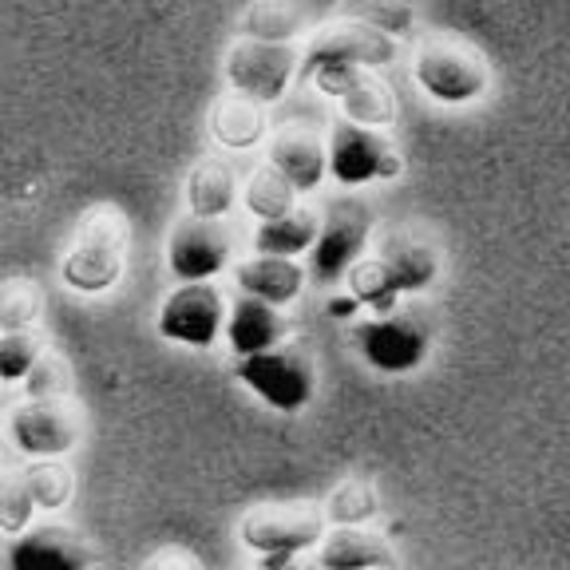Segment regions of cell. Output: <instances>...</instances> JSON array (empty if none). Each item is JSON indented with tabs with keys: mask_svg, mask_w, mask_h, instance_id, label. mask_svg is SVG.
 Here are the masks:
<instances>
[{
	"mask_svg": "<svg viewBox=\"0 0 570 570\" xmlns=\"http://www.w3.org/2000/svg\"><path fill=\"white\" fill-rule=\"evenodd\" d=\"M305 282H309V266L297 258H269V254H254V258L234 266V285L242 294L262 297L269 305H289L302 297Z\"/></svg>",
	"mask_w": 570,
	"mask_h": 570,
	"instance_id": "obj_16",
	"label": "cell"
},
{
	"mask_svg": "<svg viewBox=\"0 0 570 570\" xmlns=\"http://www.w3.org/2000/svg\"><path fill=\"white\" fill-rule=\"evenodd\" d=\"M305 28V12L297 0H254L242 17V36L269 40V45H294Z\"/></svg>",
	"mask_w": 570,
	"mask_h": 570,
	"instance_id": "obj_23",
	"label": "cell"
},
{
	"mask_svg": "<svg viewBox=\"0 0 570 570\" xmlns=\"http://www.w3.org/2000/svg\"><path fill=\"white\" fill-rule=\"evenodd\" d=\"M381 266L389 274V282L396 285V294H424L428 285L436 282L440 258L436 249L428 246L424 238H412V234H392L381 246Z\"/></svg>",
	"mask_w": 570,
	"mask_h": 570,
	"instance_id": "obj_18",
	"label": "cell"
},
{
	"mask_svg": "<svg viewBox=\"0 0 570 570\" xmlns=\"http://www.w3.org/2000/svg\"><path fill=\"white\" fill-rule=\"evenodd\" d=\"M365 309L361 305V297L348 289V294H337V297H330V317H337V321H348V317H356V313Z\"/></svg>",
	"mask_w": 570,
	"mask_h": 570,
	"instance_id": "obj_33",
	"label": "cell"
},
{
	"mask_svg": "<svg viewBox=\"0 0 570 570\" xmlns=\"http://www.w3.org/2000/svg\"><path fill=\"white\" fill-rule=\"evenodd\" d=\"M376 508H381L376 491L361 480H348L330 495V503H325V519H330L333 527H361L365 519L376 515Z\"/></svg>",
	"mask_w": 570,
	"mask_h": 570,
	"instance_id": "obj_27",
	"label": "cell"
},
{
	"mask_svg": "<svg viewBox=\"0 0 570 570\" xmlns=\"http://www.w3.org/2000/svg\"><path fill=\"white\" fill-rule=\"evenodd\" d=\"M341 17L365 20V24L381 28V32L401 40V36L416 24V4H412V0H345V4H341Z\"/></svg>",
	"mask_w": 570,
	"mask_h": 570,
	"instance_id": "obj_25",
	"label": "cell"
},
{
	"mask_svg": "<svg viewBox=\"0 0 570 570\" xmlns=\"http://www.w3.org/2000/svg\"><path fill=\"white\" fill-rule=\"evenodd\" d=\"M330 175L341 187H365V183H392L404 175L401 147L384 135V127H365L341 119L330 131Z\"/></svg>",
	"mask_w": 570,
	"mask_h": 570,
	"instance_id": "obj_7",
	"label": "cell"
},
{
	"mask_svg": "<svg viewBox=\"0 0 570 570\" xmlns=\"http://www.w3.org/2000/svg\"><path fill=\"white\" fill-rule=\"evenodd\" d=\"M40 356L45 353L32 333H0V384H24Z\"/></svg>",
	"mask_w": 570,
	"mask_h": 570,
	"instance_id": "obj_30",
	"label": "cell"
},
{
	"mask_svg": "<svg viewBox=\"0 0 570 570\" xmlns=\"http://www.w3.org/2000/svg\"><path fill=\"white\" fill-rule=\"evenodd\" d=\"M4 567L9 570H91L96 567V551L80 531L71 527H28V531L12 534L9 551H4Z\"/></svg>",
	"mask_w": 570,
	"mask_h": 570,
	"instance_id": "obj_13",
	"label": "cell"
},
{
	"mask_svg": "<svg viewBox=\"0 0 570 570\" xmlns=\"http://www.w3.org/2000/svg\"><path fill=\"white\" fill-rule=\"evenodd\" d=\"M325 96H333L345 119L365 127H392L396 119V96L381 80V68H330L313 76Z\"/></svg>",
	"mask_w": 570,
	"mask_h": 570,
	"instance_id": "obj_12",
	"label": "cell"
},
{
	"mask_svg": "<svg viewBox=\"0 0 570 570\" xmlns=\"http://www.w3.org/2000/svg\"><path fill=\"white\" fill-rule=\"evenodd\" d=\"M28 488H32V499H36V511H56L63 508L76 491V480L63 463H52V460H36L28 468Z\"/></svg>",
	"mask_w": 570,
	"mask_h": 570,
	"instance_id": "obj_28",
	"label": "cell"
},
{
	"mask_svg": "<svg viewBox=\"0 0 570 570\" xmlns=\"http://www.w3.org/2000/svg\"><path fill=\"white\" fill-rule=\"evenodd\" d=\"M230 238L214 218L187 214L167 238V266L178 282H214L230 266Z\"/></svg>",
	"mask_w": 570,
	"mask_h": 570,
	"instance_id": "obj_11",
	"label": "cell"
},
{
	"mask_svg": "<svg viewBox=\"0 0 570 570\" xmlns=\"http://www.w3.org/2000/svg\"><path fill=\"white\" fill-rule=\"evenodd\" d=\"M238 203V178L223 159H203L187 175V214L195 218H226Z\"/></svg>",
	"mask_w": 570,
	"mask_h": 570,
	"instance_id": "obj_21",
	"label": "cell"
},
{
	"mask_svg": "<svg viewBox=\"0 0 570 570\" xmlns=\"http://www.w3.org/2000/svg\"><path fill=\"white\" fill-rule=\"evenodd\" d=\"M317 562L333 570H392V547L384 534L365 527H337L317 547Z\"/></svg>",
	"mask_w": 570,
	"mask_h": 570,
	"instance_id": "obj_19",
	"label": "cell"
},
{
	"mask_svg": "<svg viewBox=\"0 0 570 570\" xmlns=\"http://www.w3.org/2000/svg\"><path fill=\"white\" fill-rule=\"evenodd\" d=\"M147 570H203L190 554H178V551H167L159 554V559H151V567Z\"/></svg>",
	"mask_w": 570,
	"mask_h": 570,
	"instance_id": "obj_34",
	"label": "cell"
},
{
	"mask_svg": "<svg viewBox=\"0 0 570 570\" xmlns=\"http://www.w3.org/2000/svg\"><path fill=\"white\" fill-rule=\"evenodd\" d=\"M258 570H262V567H258Z\"/></svg>",
	"mask_w": 570,
	"mask_h": 570,
	"instance_id": "obj_36",
	"label": "cell"
},
{
	"mask_svg": "<svg viewBox=\"0 0 570 570\" xmlns=\"http://www.w3.org/2000/svg\"><path fill=\"white\" fill-rule=\"evenodd\" d=\"M297 195H302V190H297L289 178L277 175L274 167H262V170H254V178H249L246 190H242V203H246V210L254 214L258 223H266V218H282V214L294 210Z\"/></svg>",
	"mask_w": 570,
	"mask_h": 570,
	"instance_id": "obj_24",
	"label": "cell"
},
{
	"mask_svg": "<svg viewBox=\"0 0 570 570\" xmlns=\"http://www.w3.org/2000/svg\"><path fill=\"white\" fill-rule=\"evenodd\" d=\"M24 392H28V401H56V396L68 392V368H63L56 356H40L36 368L28 373Z\"/></svg>",
	"mask_w": 570,
	"mask_h": 570,
	"instance_id": "obj_32",
	"label": "cell"
},
{
	"mask_svg": "<svg viewBox=\"0 0 570 570\" xmlns=\"http://www.w3.org/2000/svg\"><path fill=\"white\" fill-rule=\"evenodd\" d=\"M285 341V317L282 305H269L262 297L242 294L230 305V317H226V345L234 356H254L266 353V348L282 345Z\"/></svg>",
	"mask_w": 570,
	"mask_h": 570,
	"instance_id": "obj_17",
	"label": "cell"
},
{
	"mask_svg": "<svg viewBox=\"0 0 570 570\" xmlns=\"http://www.w3.org/2000/svg\"><path fill=\"white\" fill-rule=\"evenodd\" d=\"M36 511L32 488H28V475H0V531L4 534H20L28 531Z\"/></svg>",
	"mask_w": 570,
	"mask_h": 570,
	"instance_id": "obj_29",
	"label": "cell"
},
{
	"mask_svg": "<svg viewBox=\"0 0 570 570\" xmlns=\"http://www.w3.org/2000/svg\"><path fill=\"white\" fill-rule=\"evenodd\" d=\"M238 381L274 412H302L317 389V365L302 345H274L266 353L238 356Z\"/></svg>",
	"mask_w": 570,
	"mask_h": 570,
	"instance_id": "obj_4",
	"label": "cell"
},
{
	"mask_svg": "<svg viewBox=\"0 0 570 570\" xmlns=\"http://www.w3.org/2000/svg\"><path fill=\"white\" fill-rule=\"evenodd\" d=\"M368 234H373V210L368 203L353 195H341L325 206V218H321L317 246L309 249V277L317 285H333L341 277H348V269L361 262L368 246Z\"/></svg>",
	"mask_w": 570,
	"mask_h": 570,
	"instance_id": "obj_6",
	"label": "cell"
},
{
	"mask_svg": "<svg viewBox=\"0 0 570 570\" xmlns=\"http://www.w3.org/2000/svg\"><path fill=\"white\" fill-rule=\"evenodd\" d=\"M210 131L230 151H249V147H258L266 139V104L249 96H226L223 104L214 107Z\"/></svg>",
	"mask_w": 570,
	"mask_h": 570,
	"instance_id": "obj_22",
	"label": "cell"
},
{
	"mask_svg": "<svg viewBox=\"0 0 570 570\" xmlns=\"http://www.w3.org/2000/svg\"><path fill=\"white\" fill-rule=\"evenodd\" d=\"M127 266V226L116 210H96L83 218L80 238L63 258L60 274L76 294H107Z\"/></svg>",
	"mask_w": 570,
	"mask_h": 570,
	"instance_id": "obj_2",
	"label": "cell"
},
{
	"mask_svg": "<svg viewBox=\"0 0 570 570\" xmlns=\"http://www.w3.org/2000/svg\"><path fill=\"white\" fill-rule=\"evenodd\" d=\"M226 297L210 282H183L159 309V337L187 348H210L226 330Z\"/></svg>",
	"mask_w": 570,
	"mask_h": 570,
	"instance_id": "obj_10",
	"label": "cell"
},
{
	"mask_svg": "<svg viewBox=\"0 0 570 570\" xmlns=\"http://www.w3.org/2000/svg\"><path fill=\"white\" fill-rule=\"evenodd\" d=\"M412 76L424 88V96H432L444 107H463L488 91V60L475 48L460 45V40H424L412 56Z\"/></svg>",
	"mask_w": 570,
	"mask_h": 570,
	"instance_id": "obj_3",
	"label": "cell"
},
{
	"mask_svg": "<svg viewBox=\"0 0 570 570\" xmlns=\"http://www.w3.org/2000/svg\"><path fill=\"white\" fill-rule=\"evenodd\" d=\"M269 167L285 175L297 190H317L321 178L330 175V142H321L305 127H285L269 142Z\"/></svg>",
	"mask_w": 570,
	"mask_h": 570,
	"instance_id": "obj_15",
	"label": "cell"
},
{
	"mask_svg": "<svg viewBox=\"0 0 570 570\" xmlns=\"http://www.w3.org/2000/svg\"><path fill=\"white\" fill-rule=\"evenodd\" d=\"M321 218L305 206H294L282 218H266L254 230V254H269V258H302L317 246Z\"/></svg>",
	"mask_w": 570,
	"mask_h": 570,
	"instance_id": "obj_20",
	"label": "cell"
},
{
	"mask_svg": "<svg viewBox=\"0 0 570 570\" xmlns=\"http://www.w3.org/2000/svg\"><path fill=\"white\" fill-rule=\"evenodd\" d=\"M325 539V519L309 503H266L242 519V543L262 559V570H285Z\"/></svg>",
	"mask_w": 570,
	"mask_h": 570,
	"instance_id": "obj_1",
	"label": "cell"
},
{
	"mask_svg": "<svg viewBox=\"0 0 570 570\" xmlns=\"http://www.w3.org/2000/svg\"><path fill=\"white\" fill-rule=\"evenodd\" d=\"M285 570H333V567H325V562H297V559H294Z\"/></svg>",
	"mask_w": 570,
	"mask_h": 570,
	"instance_id": "obj_35",
	"label": "cell"
},
{
	"mask_svg": "<svg viewBox=\"0 0 570 570\" xmlns=\"http://www.w3.org/2000/svg\"><path fill=\"white\" fill-rule=\"evenodd\" d=\"M294 76H302V48L297 45H269V40L242 36L226 52V83L238 96L258 99V104L282 99Z\"/></svg>",
	"mask_w": 570,
	"mask_h": 570,
	"instance_id": "obj_9",
	"label": "cell"
},
{
	"mask_svg": "<svg viewBox=\"0 0 570 570\" xmlns=\"http://www.w3.org/2000/svg\"><path fill=\"white\" fill-rule=\"evenodd\" d=\"M348 289L361 297V305H365L368 313H392L396 309V302H401L396 285H392L389 274H384L381 258L356 262V266L348 269Z\"/></svg>",
	"mask_w": 570,
	"mask_h": 570,
	"instance_id": "obj_26",
	"label": "cell"
},
{
	"mask_svg": "<svg viewBox=\"0 0 570 570\" xmlns=\"http://www.w3.org/2000/svg\"><path fill=\"white\" fill-rule=\"evenodd\" d=\"M9 436L32 460H56L68 455L80 440V424L60 401H28L24 409L12 412Z\"/></svg>",
	"mask_w": 570,
	"mask_h": 570,
	"instance_id": "obj_14",
	"label": "cell"
},
{
	"mask_svg": "<svg viewBox=\"0 0 570 570\" xmlns=\"http://www.w3.org/2000/svg\"><path fill=\"white\" fill-rule=\"evenodd\" d=\"M356 353L365 356V365H373L376 373H412L428 361L432 348V330L420 313H373V317L356 321L353 330Z\"/></svg>",
	"mask_w": 570,
	"mask_h": 570,
	"instance_id": "obj_5",
	"label": "cell"
},
{
	"mask_svg": "<svg viewBox=\"0 0 570 570\" xmlns=\"http://www.w3.org/2000/svg\"><path fill=\"white\" fill-rule=\"evenodd\" d=\"M401 40L381 28L365 24V20L341 17L337 24H325L321 32L309 36V45L302 52V76H317L330 68H384L396 60Z\"/></svg>",
	"mask_w": 570,
	"mask_h": 570,
	"instance_id": "obj_8",
	"label": "cell"
},
{
	"mask_svg": "<svg viewBox=\"0 0 570 570\" xmlns=\"http://www.w3.org/2000/svg\"><path fill=\"white\" fill-rule=\"evenodd\" d=\"M40 317V294L28 282H9L0 289V333H24Z\"/></svg>",
	"mask_w": 570,
	"mask_h": 570,
	"instance_id": "obj_31",
	"label": "cell"
}]
</instances>
